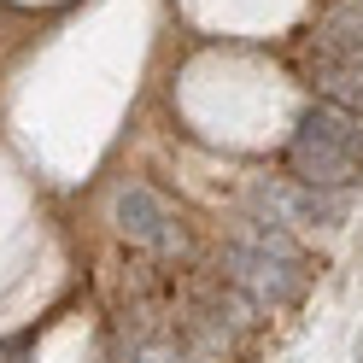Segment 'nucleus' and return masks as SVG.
Returning <instances> with one entry per match:
<instances>
[{
  "label": "nucleus",
  "mask_w": 363,
  "mask_h": 363,
  "mask_svg": "<svg viewBox=\"0 0 363 363\" xmlns=\"http://www.w3.org/2000/svg\"><path fill=\"white\" fill-rule=\"evenodd\" d=\"M305 77L311 88L323 100L334 106H346L363 118V53L352 48H340V41H323V35H311V48H305Z\"/></svg>",
  "instance_id": "nucleus-4"
},
{
  "label": "nucleus",
  "mask_w": 363,
  "mask_h": 363,
  "mask_svg": "<svg viewBox=\"0 0 363 363\" xmlns=\"http://www.w3.org/2000/svg\"><path fill=\"white\" fill-rule=\"evenodd\" d=\"M287 176L293 182H305V188H328V194H352L357 182H363V164L352 152H340L328 141H316V135H293L287 141Z\"/></svg>",
  "instance_id": "nucleus-5"
},
{
  "label": "nucleus",
  "mask_w": 363,
  "mask_h": 363,
  "mask_svg": "<svg viewBox=\"0 0 363 363\" xmlns=\"http://www.w3.org/2000/svg\"><path fill=\"white\" fill-rule=\"evenodd\" d=\"M229 240L252 246V252H269V258H281V264H293V269H305V252H299V240H293V235L281 229V223H264V217H240Z\"/></svg>",
  "instance_id": "nucleus-7"
},
{
  "label": "nucleus",
  "mask_w": 363,
  "mask_h": 363,
  "mask_svg": "<svg viewBox=\"0 0 363 363\" xmlns=\"http://www.w3.org/2000/svg\"><path fill=\"white\" fill-rule=\"evenodd\" d=\"M217 316H229V328H258L269 311L252 299V293H240V287H229V281H223V293H217Z\"/></svg>",
  "instance_id": "nucleus-9"
},
{
  "label": "nucleus",
  "mask_w": 363,
  "mask_h": 363,
  "mask_svg": "<svg viewBox=\"0 0 363 363\" xmlns=\"http://www.w3.org/2000/svg\"><path fill=\"white\" fill-rule=\"evenodd\" d=\"M316 35H323V41H340V48H352V53H363V0H328Z\"/></svg>",
  "instance_id": "nucleus-8"
},
{
  "label": "nucleus",
  "mask_w": 363,
  "mask_h": 363,
  "mask_svg": "<svg viewBox=\"0 0 363 363\" xmlns=\"http://www.w3.org/2000/svg\"><path fill=\"white\" fill-rule=\"evenodd\" d=\"M111 223L123 229V240L147 246V252H158V258H182L188 252V229H182L176 211L152 188H141V182H129V188L111 194Z\"/></svg>",
  "instance_id": "nucleus-1"
},
{
  "label": "nucleus",
  "mask_w": 363,
  "mask_h": 363,
  "mask_svg": "<svg viewBox=\"0 0 363 363\" xmlns=\"http://www.w3.org/2000/svg\"><path fill=\"white\" fill-rule=\"evenodd\" d=\"M305 276H311V269H293V264L269 258V252H252V246H240V240L223 246V281L240 287V293H252L264 311L299 305L305 299Z\"/></svg>",
  "instance_id": "nucleus-3"
},
{
  "label": "nucleus",
  "mask_w": 363,
  "mask_h": 363,
  "mask_svg": "<svg viewBox=\"0 0 363 363\" xmlns=\"http://www.w3.org/2000/svg\"><path fill=\"white\" fill-rule=\"evenodd\" d=\"M299 129L316 135V141H328V147H340V152H352L357 164H363V118H357V111L334 106V100H316L305 118H299Z\"/></svg>",
  "instance_id": "nucleus-6"
},
{
  "label": "nucleus",
  "mask_w": 363,
  "mask_h": 363,
  "mask_svg": "<svg viewBox=\"0 0 363 363\" xmlns=\"http://www.w3.org/2000/svg\"><path fill=\"white\" fill-rule=\"evenodd\" d=\"M246 206L264 223H340L346 217V194H328V188H305V182H281V176H252L246 182Z\"/></svg>",
  "instance_id": "nucleus-2"
},
{
  "label": "nucleus",
  "mask_w": 363,
  "mask_h": 363,
  "mask_svg": "<svg viewBox=\"0 0 363 363\" xmlns=\"http://www.w3.org/2000/svg\"><path fill=\"white\" fill-rule=\"evenodd\" d=\"M135 363H188V352H182V346H141Z\"/></svg>",
  "instance_id": "nucleus-10"
}]
</instances>
